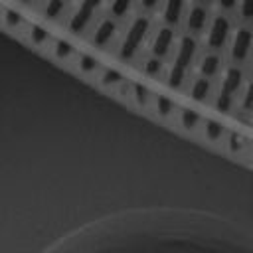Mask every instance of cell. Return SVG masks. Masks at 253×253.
Masks as SVG:
<instances>
[{"instance_id": "cell-8", "label": "cell", "mask_w": 253, "mask_h": 253, "mask_svg": "<svg viewBox=\"0 0 253 253\" xmlns=\"http://www.w3.org/2000/svg\"><path fill=\"white\" fill-rule=\"evenodd\" d=\"M208 22V10L204 6H194L188 14V28L192 32H202Z\"/></svg>"}, {"instance_id": "cell-19", "label": "cell", "mask_w": 253, "mask_h": 253, "mask_svg": "<svg viewBox=\"0 0 253 253\" xmlns=\"http://www.w3.org/2000/svg\"><path fill=\"white\" fill-rule=\"evenodd\" d=\"M73 45L71 43H67V42H63V40H59V42H55V55L59 57V59H65V57H69V55H73Z\"/></svg>"}, {"instance_id": "cell-3", "label": "cell", "mask_w": 253, "mask_h": 253, "mask_svg": "<svg viewBox=\"0 0 253 253\" xmlns=\"http://www.w3.org/2000/svg\"><path fill=\"white\" fill-rule=\"evenodd\" d=\"M101 2H103V0H83L81 6H79V10L73 14V18H71V22H69V30H71V32H77V34L83 32L85 26L89 24V20L93 18L95 10L101 6Z\"/></svg>"}, {"instance_id": "cell-10", "label": "cell", "mask_w": 253, "mask_h": 253, "mask_svg": "<svg viewBox=\"0 0 253 253\" xmlns=\"http://www.w3.org/2000/svg\"><path fill=\"white\" fill-rule=\"evenodd\" d=\"M241 79H243V75H241L239 69H235V67L227 69V73H225V77H223V89H221V93L233 95V93L241 87Z\"/></svg>"}, {"instance_id": "cell-12", "label": "cell", "mask_w": 253, "mask_h": 253, "mask_svg": "<svg viewBox=\"0 0 253 253\" xmlns=\"http://www.w3.org/2000/svg\"><path fill=\"white\" fill-rule=\"evenodd\" d=\"M180 123H182V126H184V128L192 130V128H196V126L200 125V115H198L196 111H192V109H182Z\"/></svg>"}, {"instance_id": "cell-18", "label": "cell", "mask_w": 253, "mask_h": 253, "mask_svg": "<svg viewBox=\"0 0 253 253\" xmlns=\"http://www.w3.org/2000/svg\"><path fill=\"white\" fill-rule=\"evenodd\" d=\"M63 0H49L45 4V16L47 18H57L61 12H63Z\"/></svg>"}, {"instance_id": "cell-7", "label": "cell", "mask_w": 253, "mask_h": 253, "mask_svg": "<svg viewBox=\"0 0 253 253\" xmlns=\"http://www.w3.org/2000/svg\"><path fill=\"white\" fill-rule=\"evenodd\" d=\"M115 32H117V26H115V22L113 20H103L101 24H99V28L95 30V36H93V43L95 45H105L113 36H115Z\"/></svg>"}, {"instance_id": "cell-11", "label": "cell", "mask_w": 253, "mask_h": 253, "mask_svg": "<svg viewBox=\"0 0 253 253\" xmlns=\"http://www.w3.org/2000/svg\"><path fill=\"white\" fill-rule=\"evenodd\" d=\"M223 132H225V126L221 123H217V121H206L204 134H206L208 140H219L223 136Z\"/></svg>"}, {"instance_id": "cell-24", "label": "cell", "mask_w": 253, "mask_h": 253, "mask_svg": "<svg viewBox=\"0 0 253 253\" xmlns=\"http://www.w3.org/2000/svg\"><path fill=\"white\" fill-rule=\"evenodd\" d=\"M241 16L245 20L253 18V0H241Z\"/></svg>"}, {"instance_id": "cell-23", "label": "cell", "mask_w": 253, "mask_h": 253, "mask_svg": "<svg viewBox=\"0 0 253 253\" xmlns=\"http://www.w3.org/2000/svg\"><path fill=\"white\" fill-rule=\"evenodd\" d=\"M243 109H245V111H253V81L249 83V87H247V91H245Z\"/></svg>"}, {"instance_id": "cell-28", "label": "cell", "mask_w": 253, "mask_h": 253, "mask_svg": "<svg viewBox=\"0 0 253 253\" xmlns=\"http://www.w3.org/2000/svg\"><path fill=\"white\" fill-rule=\"evenodd\" d=\"M249 154H251V158H253V144H251V152H249Z\"/></svg>"}, {"instance_id": "cell-1", "label": "cell", "mask_w": 253, "mask_h": 253, "mask_svg": "<svg viewBox=\"0 0 253 253\" xmlns=\"http://www.w3.org/2000/svg\"><path fill=\"white\" fill-rule=\"evenodd\" d=\"M194 55H196V40L190 38V36L182 38L180 47H178V53H176V61H174V67H172L170 79H168L172 87H180V83L184 81V71L192 63Z\"/></svg>"}, {"instance_id": "cell-4", "label": "cell", "mask_w": 253, "mask_h": 253, "mask_svg": "<svg viewBox=\"0 0 253 253\" xmlns=\"http://www.w3.org/2000/svg\"><path fill=\"white\" fill-rule=\"evenodd\" d=\"M227 36H229V22H227V18H223V16H215L213 22H211V28H210L208 43H210L211 47L217 49V47L225 45Z\"/></svg>"}, {"instance_id": "cell-16", "label": "cell", "mask_w": 253, "mask_h": 253, "mask_svg": "<svg viewBox=\"0 0 253 253\" xmlns=\"http://www.w3.org/2000/svg\"><path fill=\"white\" fill-rule=\"evenodd\" d=\"M4 24H6V28L16 30L18 26L24 24V18H22L18 12H14V10H6V12H4Z\"/></svg>"}, {"instance_id": "cell-2", "label": "cell", "mask_w": 253, "mask_h": 253, "mask_svg": "<svg viewBox=\"0 0 253 253\" xmlns=\"http://www.w3.org/2000/svg\"><path fill=\"white\" fill-rule=\"evenodd\" d=\"M148 28H150V24H148V20L142 18V16L132 22V26L128 28V32H126V36H125V42H123V45H121V57H123V59H130V57L136 53V49L140 47L144 36L148 34Z\"/></svg>"}, {"instance_id": "cell-20", "label": "cell", "mask_w": 253, "mask_h": 253, "mask_svg": "<svg viewBox=\"0 0 253 253\" xmlns=\"http://www.w3.org/2000/svg\"><path fill=\"white\" fill-rule=\"evenodd\" d=\"M130 4H132V0H113V4H111V12L115 14V16H125L126 12H128V8H130Z\"/></svg>"}, {"instance_id": "cell-21", "label": "cell", "mask_w": 253, "mask_h": 253, "mask_svg": "<svg viewBox=\"0 0 253 253\" xmlns=\"http://www.w3.org/2000/svg\"><path fill=\"white\" fill-rule=\"evenodd\" d=\"M79 67H81L83 73H93V71L99 67V63H97L93 57H89V55H81V57H79Z\"/></svg>"}, {"instance_id": "cell-6", "label": "cell", "mask_w": 253, "mask_h": 253, "mask_svg": "<svg viewBox=\"0 0 253 253\" xmlns=\"http://www.w3.org/2000/svg\"><path fill=\"white\" fill-rule=\"evenodd\" d=\"M172 40H174V32H172L170 28H162V30L156 34L154 43H152L154 55H156V57H164V55L170 51V47H172Z\"/></svg>"}, {"instance_id": "cell-22", "label": "cell", "mask_w": 253, "mask_h": 253, "mask_svg": "<svg viewBox=\"0 0 253 253\" xmlns=\"http://www.w3.org/2000/svg\"><path fill=\"white\" fill-rule=\"evenodd\" d=\"M121 81H123V77H121L117 71L105 69V73H103V83H105V85H117V83H121Z\"/></svg>"}, {"instance_id": "cell-27", "label": "cell", "mask_w": 253, "mask_h": 253, "mask_svg": "<svg viewBox=\"0 0 253 253\" xmlns=\"http://www.w3.org/2000/svg\"><path fill=\"white\" fill-rule=\"evenodd\" d=\"M158 4V0H142V6L144 8H154Z\"/></svg>"}, {"instance_id": "cell-9", "label": "cell", "mask_w": 253, "mask_h": 253, "mask_svg": "<svg viewBox=\"0 0 253 253\" xmlns=\"http://www.w3.org/2000/svg\"><path fill=\"white\" fill-rule=\"evenodd\" d=\"M182 12H184V0H166V6H164V20L174 26L180 22L182 18Z\"/></svg>"}, {"instance_id": "cell-29", "label": "cell", "mask_w": 253, "mask_h": 253, "mask_svg": "<svg viewBox=\"0 0 253 253\" xmlns=\"http://www.w3.org/2000/svg\"><path fill=\"white\" fill-rule=\"evenodd\" d=\"M22 2H26V4H28V2H32V0H22Z\"/></svg>"}, {"instance_id": "cell-17", "label": "cell", "mask_w": 253, "mask_h": 253, "mask_svg": "<svg viewBox=\"0 0 253 253\" xmlns=\"http://www.w3.org/2000/svg\"><path fill=\"white\" fill-rule=\"evenodd\" d=\"M172 109H174V105H172V101H170L168 97H164V95H158V97H156V111H158L162 117H168V115L172 113Z\"/></svg>"}, {"instance_id": "cell-25", "label": "cell", "mask_w": 253, "mask_h": 253, "mask_svg": "<svg viewBox=\"0 0 253 253\" xmlns=\"http://www.w3.org/2000/svg\"><path fill=\"white\" fill-rule=\"evenodd\" d=\"M160 67H162L160 59H148V61H146V67H144V71H146L148 75H156V73L160 71Z\"/></svg>"}, {"instance_id": "cell-14", "label": "cell", "mask_w": 253, "mask_h": 253, "mask_svg": "<svg viewBox=\"0 0 253 253\" xmlns=\"http://www.w3.org/2000/svg\"><path fill=\"white\" fill-rule=\"evenodd\" d=\"M217 67H219V57H217V55H208V57H204V61H202V73H204L206 77L215 75V73H217Z\"/></svg>"}, {"instance_id": "cell-15", "label": "cell", "mask_w": 253, "mask_h": 253, "mask_svg": "<svg viewBox=\"0 0 253 253\" xmlns=\"http://www.w3.org/2000/svg\"><path fill=\"white\" fill-rule=\"evenodd\" d=\"M30 40H32V43L42 45V43H45L49 40V32L45 28H42V26H34L30 30Z\"/></svg>"}, {"instance_id": "cell-13", "label": "cell", "mask_w": 253, "mask_h": 253, "mask_svg": "<svg viewBox=\"0 0 253 253\" xmlns=\"http://www.w3.org/2000/svg\"><path fill=\"white\" fill-rule=\"evenodd\" d=\"M210 93V81L208 79H196L192 85V97L196 101H204Z\"/></svg>"}, {"instance_id": "cell-5", "label": "cell", "mask_w": 253, "mask_h": 253, "mask_svg": "<svg viewBox=\"0 0 253 253\" xmlns=\"http://www.w3.org/2000/svg\"><path fill=\"white\" fill-rule=\"evenodd\" d=\"M251 45H253V34H251L249 30H245V28L237 30V32H235V38H233V45H231V55H233V59H235V61H243V59L247 57Z\"/></svg>"}, {"instance_id": "cell-26", "label": "cell", "mask_w": 253, "mask_h": 253, "mask_svg": "<svg viewBox=\"0 0 253 253\" xmlns=\"http://www.w3.org/2000/svg\"><path fill=\"white\" fill-rule=\"evenodd\" d=\"M235 2H237V0H219V6H221L223 10H231V8L235 6Z\"/></svg>"}, {"instance_id": "cell-30", "label": "cell", "mask_w": 253, "mask_h": 253, "mask_svg": "<svg viewBox=\"0 0 253 253\" xmlns=\"http://www.w3.org/2000/svg\"><path fill=\"white\" fill-rule=\"evenodd\" d=\"M200 2H210V0H200Z\"/></svg>"}]
</instances>
